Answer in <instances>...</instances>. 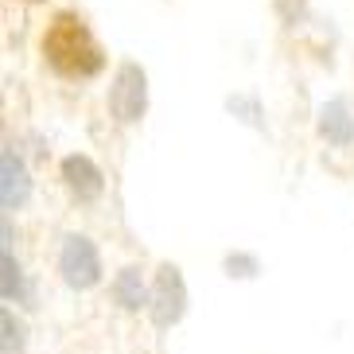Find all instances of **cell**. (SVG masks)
<instances>
[{"label": "cell", "instance_id": "1", "mask_svg": "<svg viewBox=\"0 0 354 354\" xmlns=\"http://www.w3.org/2000/svg\"><path fill=\"white\" fill-rule=\"evenodd\" d=\"M43 55L63 78H94L105 66L97 39L74 12H59L51 20V28L43 35Z\"/></svg>", "mask_w": 354, "mask_h": 354}, {"label": "cell", "instance_id": "2", "mask_svg": "<svg viewBox=\"0 0 354 354\" xmlns=\"http://www.w3.org/2000/svg\"><path fill=\"white\" fill-rule=\"evenodd\" d=\"M145 105H148L145 71L136 63H121V71H117V78H113V90H109V109H113V117L125 121V125H133V121L145 117Z\"/></svg>", "mask_w": 354, "mask_h": 354}, {"label": "cell", "instance_id": "3", "mask_svg": "<svg viewBox=\"0 0 354 354\" xmlns=\"http://www.w3.org/2000/svg\"><path fill=\"white\" fill-rule=\"evenodd\" d=\"M59 269H63V281L71 288H90V284H97L102 265H97L94 241L82 238V234H71L63 241V253H59Z\"/></svg>", "mask_w": 354, "mask_h": 354}, {"label": "cell", "instance_id": "4", "mask_svg": "<svg viewBox=\"0 0 354 354\" xmlns=\"http://www.w3.org/2000/svg\"><path fill=\"white\" fill-rule=\"evenodd\" d=\"M183 304H187L183 277H179L176 265H164L156 277V292H152V323L156 327H171L183 315Z\"/></svg>", "mask_w": 354, "mask_h": 354}, {"label": "cell", "instance_id": "5", "mask_svg": "<svg viewBox=\"0 0 354 354\" xmlns=\"http://www.w3.org/2000/svg\"><path fill=\"white\" fill-rule=\"evenodd\" d=\"M28 195H32V179H28V167H24V160L12 152V148H4V156H0V198H4V210H16L28 203Z\"/></svg>", "mask_w": 354, "mask_h": 354}, {"label": "cell", "instance_id": "6", "mask_svg": "<svg viewBox=\"0 0 354 354\" xmlns=\"http://www.w3.org/2000/svg\"><path fill=\"white\" fill-rule=\"evenodd\" d=\"M63 179L78 198L102 195V171L94 167V160H86V156H66L63 160Z\"/></svg>", "mask_w": 354, "mask_h": 354}, {"label": "cell", "instance_id": "7", "mask_svg": "<svg viewBox=\"0 0 354 354\" xmlns=\"http://www.w3.org/2000/svg\"><path fill=\"white\" fill-rule=\"evenodd\" d=\"M319 133L331 140V145H351L354 140V121H351V109H346V102H327L319 109Z\"/></svg>", "mask_w": 354, "mask_h": 354}, {"label": "cell", "instance_id": "8", "mask_svg": "<svg viewBox=\"0 0 354 354\" xmlns=\"http://www.w3.org/2000/svg\"><path fill=\"white\" fill-rule=\"evenodd\" d=\"M113 296H117V304H121V308L136 312V308L145 304V284H140V272H136V269L121 272V277H117V284H113Z\"/></svg>", "mask_w": 354, "mask_h": 354}, {"label": "cell", "instance_id": "9", "mask_svg": "<svg viewBox=\"0 0 354 354\" xmlns=\"http://www.w3.org/2000/svg\"><path fill=\"white\" fill-rule=\"evenodd\" d=\"M0 265H4V300H24V277H20V265L12 261V253L4 250V257H0Z\"/></svg>", "mask_w": 354, "mask_h": 354}, {"label": "cell", "instance_id": "10", "mask_svg": "<svg viewBox=\"0 0 354 354\" xmlns=\"http://www.w3.org/2000/svg\"><path fill=\"white\" fill-rule=\"evenodd\" d=\"M0 323H4V354H20V346H24V327L16 319H12V312H4L0 315Z\"/></svg>", "mask_w": 354, "mask_h": 354}]
</instances>
